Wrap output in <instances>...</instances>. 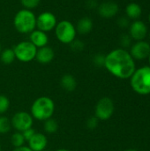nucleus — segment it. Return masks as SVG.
<instances>
[{"mask_svg": "<svg viewBox=\"0 0 150 151\" xmlns=\"http://www.w3.org/2000/svg\"><path fill=\"white\" fill-rule=\"evenodd\" d=\"M104 67L115 77L129 79L133 74L135 68L134 59L124 49H116L105 56Z\"/></svg>", "mask_w": 150, "mask_h": 151, "instance_id": "f257e3e1", "label": "nucleus"}, {"mask_svg": "<svg viewBox=\"0 0 150 151\" xmlns=\"http://www.w3.org/2000/svg\"><path fill=\"white\" fill-rule=\"evenodd\" d=\"M55 112V103L49 96H40L36 98L30 109V114L34 119L45 121L52 118Z\"/></svg>", "mask_w": 150, "mask_h": 151, "instance_id": "f03ea898", "label": "nucleus"}, {"mask_svg": "<svg viewBox=\"0 0 150 151\" xmlns=\"http://www.w3.org/2000/svg\"><path fill=\"white\" fill-rule=\"evenodd\" d=\"M131 87L139 95L150 94V65L136 69L131 76Z\"/></svg>", "mask_w": 150, "mask_h": 151, "instance_id": "7ed1b4c3", "label": "nucleus"}, {"mask_svg": "<svg viewBox=\"0 0 150 151\" xmlns=\"http://www.w3.org/2000/svg\"><path fill=\"white\" fill-rule=\"evenodd\" d=\"M13 25L21 34H30L36 27V16L31 10L21 9L14 16Z\"/></svg>", "mask_w": 150, "mask_h": 151, "instance_id": "20e7f679", "label": "nucleus"}, {"mask_svg": "<svg viewBox=\"0 0 150 151\" xmlns=\"http://www.w3.org/2000/svg\"><path fill=\"white\" fill-rule=\"evenodd\" d=\"M55 34L57 40L65 44H70L76 37V27L69 20H61L57 22L55 27Z\"/></svg>", "mask_w": 150, "mask_h": 151, "instance_id": "39448f33", "label": "nucleus"}, {"mask_svg": "<svg viewBox=\"0 0 150 151\" xmlns=\"http://www.w3.org/2000/svg\"><path fill=\"white\" fill-rule=\"evenodd\" d=\"M13 51L16 59L22 63H28L35 59L37 48L30 41H23L14 46Z\"/></svg>", "mask_w": 150, "mask_h": 151, "instance_id": "423d86ee", "label": "nucleus"}, {"mask_svg": "<svg viewBox=\"0 0 150 151\" xmlns=\"http://www.w3.org/2000/svg\"><path fill=\"white\" fill-rule=\"evenodd\" d=\"M115 111V106L113 101L110 97L101 98L95 108V116L99 120H108L110 119Z\"/></svg>", "mask_w": 150, "mask_h": 151, "instance_id": "0eeeda50", "label": "nucleus"}, {"mask_svg": "<svg viewBox=\"0 0 150 151\" xmlns=\"http://www.w3.org/2000/svg\"><path fill=\"white\" fill-rule=\"evenodd\" d=\"M11 127L16 130V132H24L31 127H33L34 119L32 115L27 111H18L16 112L11 119Z\"/></svg>", "mask_w": 150, "mask_h": 151, "instance_id": "6e6552de", "label": "nucleus"}, {"mask_svg": "<svg viewBox=\"0 0 150 151\" xmlns=\"http://www.w3.org/2000/svg\"><path fill=\"white\" fill-rule=\"evenodd\" d=\"M57 24V17L50 12H43L36 17V27L45 33L55 29Z\"/></svg>", "mask_w": 150, "mask_h": 151, "instance_id": "1a4fd4ad", "label": "nucleus"}, {"mask_svg": "<svg viewBox=\"0 0 150 151\" xmlns=\"http://www.w3.org/2000/svg\"><path fill=\"white\" fill-rule=\"evenodd\" d=\"M133 59L143 60L149 58L150 53V44L144 41H138L131 46L129 52Z\"/></svg>", "mask_w": 150, "mask_h": 151, "instance_id": "9d476101", "label": "nucleus"}, {"mask_svg": "<svg viewBox=\"0 0 150 151\" xmlns=\"http://www.w3.org/2000/svg\"><path fill=\"white\" fill-rule=\"evenodd\" d=\"M148 28L146 24L141 20H134L130 24L129 27V35L133 40L143 41V39L147 36Z\"/></svg>", "mask_w": 150, "mask_h": 151, "instance_id": "9b49d317", "label": "nucleus"}, {"mask_svg": "<svg viewBox=\"0 0 150 151\" xmlns=\"http://www.w3.org/2000/svg\"><path fill=\"white\" fill-rule=\"evenodd\" d=\"M118 5L113 1H106L100 4L97 7L98 13L104 19H111L117 15L118 12Z\"/></svg>", "mask_w": 150, "mask_h": 151, "instance_id": "f8f14e48", "label": "nucleus"}, {"mask_svg": "<svg viewBox=\"0 0 150 151\" xmlns=\"http://www.w3.org/2000/svg\"><path fill=\"white\" fill-rule=\"evenodd\" d=\"M28 148L33 151H42L48 145L47 137L42 133H35L34 135L27 142Z\"/></svg>", "mask_w": 150, "mask_h": 151, "instance_id": "ddd939ff", "label": "nucleus"}, {"mask_svg": "<svg viewBox=\"0 0 150 151\" xmlns=\"http://www.w3.org/2000/svg\"><path fill=\"white\" fill-rule=\"evenodd\" d=\"M55 58V52L52 48L49 46H44L37 49L35 59L38 63L42 65H47L50 63Z\"/></svg>", "mask_w": 150, "mask_h": 151, "instance_id": "4468645a", "label": "nucleus"}, {"mask_svg": "<svg viewBox=\"0 0 150 151\" xmlns=\"http://www.w3.org/2000/svg\"><path fill=\"white\" fill-rule=\"evenodd\" d=\"M29 39L30 42L37 48H42L44 46H47L49 42V36L48 35L39 29H34L32 31L29 35Z\"/></svg>", "mask_w": 150, "mask_h": 151, "instance_id": "2eb2a0df", "label": "nucleus"}, {"mask_svg": "<svg viewBox=\"0 0 150 151\" xmlns=\"http://www.w3.org/2000/svg\"><path fill=\"white\" fill-rule=\"evenodd\" d=\"M93 26H94V23H93L92 19L85 16V17H82L78 21L77 26L75 27H76L77 33L80 35H88L92 31Z\"/></svg>", "mask_w": 150, "mask_h": 151, "instance_id": "dca6fc26", "label": "nucleus"}, {"mask_svg": "<svg viewBox=\"0 0 150 151\" xmlns=\"http://www.w3.org/2000/svg\"><path fill=\"white\" fill-rule=\"evenodd\" d=\"M60 85L64 90H65L67 92H72L76 89L78 83L73 75H72L70 73H66L61 77Z\"/></svg>", "mask_w": 150, "mask_h": 151, "instance_id": "f3484780", "label": "nucleus"}, {"mask_svg": "<svg viewBox=\"0 0 150 151\" xmlns=\"http://www.w3.org/2000/svg\"><path fill=\"white\" fill-rule=\"evenodd\" d=\"M126 12L128 19H137L141 17L142 13V10L140 4L137 3H130L126 7Z\"/></svg>", "mask_w": 150, "mask_h": 151, "instance_id": "a211bd4d", "label": "nucleus"}, {"mask_svg": "<svg viewBox=\"0 0 150 151\" xmlns=\"http://www.w3.org/2000/svg\"><path fill=\"white\" fill-rule=\"evenodd\" d=\"M16 59L13 49H5L0 53V60L4 65H11Z\"/></svg>", "mask_w": 150, "mask_h": 151, "instance_id": "6ab92c4d", "label": "nucleus"}, {"mask_svg": "<svg viewBox=\"0 0 150 151\" xmlns=\"http://www.w3.org/2000/svg\"><path fill=\"white\" fill-rule=\"evenodd\" d=\"M43 122H44L43 128H44L45 133H47L49 134H52L57 133V131L58 130V123L53 118H50Z\"/></svg>", "mask_w": 150, "mask_h": 151, "instance_id": "aec40b11", "label": "nucleus"}, {"mask_svg": "<svg viewBox=\"0 0 150 151\" xmlns=\"http://www.w3.org/2000/svg\"><path fill=\"white\" fill-rule=\"evenodd\" d=\"M25 139L20 132H15L11 137V143L14 148H19L25 145Z\"/></svg>", "mask_w": 150, "mask_h": 151, "instance_id": "412c9836", "label": "nucleus"}, {"mask_svg": "<svg viewBox=\"0 0 150 151\" xmlns=\"http://www.w3.org/2000/svg\"><path fill=\"white\" fill-rule=\"evenodd\" d=\"M11 119L7 117L1 115L0 116V134H5L11 131Z\"/></svg>", "mask_w": 150, "mask_h": 151, "instance_id": "4be33fe9", "label": "nucleus"}, {"mask_svg": "<svg viewBox=\"0 0 150 151\" xmlns=\"http://www.w3.org/2000/svg\"><path fill=\"white\" fill-rule=\"evenodd\" d=\"M10 108V100L4 95H0V116L4 114Z\"/></svg>", "mask_w": 150, "mask_h": 151, "instance_id": "5701e85b", "label": "nucleus"}, {"mask_svg": "<svg viewBox=\"0 0 150 151\" xmlns=\"http://www.w3.org/2000/svg\"><path fill=\"white\" fill-rule=\"evenodd\" d=\"M120 45L122 46V48L124 50L127 49V48H130L133 44H132V37L130 36L129 34H122V35L120 36Z\"/></svg>", "mask_w": 150, "mask_h": 151, "instance_id": "b1692460", "label": "nucleus"}, {"mask_svg": "<svg viewBox=\"0 0 150 151\" xmlns=\"http://www.w3.org/2000/svg\"><path fill=\"white\" fill-rule=\"evenodd\" d=\"M41 0H20L21 4L24 6V9H27V10H32L36 8L39 4H40Z\"/></svg>", "mask_w": 150, "mask_h": 151, "instance_id": "393cba45", "label": "nucleus"}, {"mask_svg": "<svg viewBox=\"0 0 150 151\" xmlns=\"http://www.w3.org/2000/svg\"><path fill=\"white\" fill-rule=\"evenodd\" d=\"M70 46H71V49L74 51H82L85 48V43L80 41V40H77V39H74L71 43H70Z\"/></svg>", "mask_w": 150, "mask_h": 151, "instance_id": "a878e982", "label": "nucleus"}, {"mask_svg": "<svg viewBox=\"0 0 150 151\" xmlns=\"http://www.w3.org/2000/svg\"><path fill=\"white\" fill-rule=\"evenodd\" d=\"M105 56L104 54L102 53H97L94 56L93 58V63L95 64V65L98 66V67H102L104 66V63H105Z\"/></svg>", "mask_w": 150, "mask_h": 151, "instance_id": "bb28decb", "label": "nucleus"}, {"mask_svg": "<svg viewBox=\"0 0 150 151\" xmlns=\"http://www.w3.org/2000/svg\"><path fill=\"white\" fill-rule=\"evenodd\" d=\"M99 119L95 117V116H93L91 118H89L87 121V127L90 130H94L97 127H98V124H99Z\"/></svg>", "mask_w": 150, "mask_h": 151, "instance_id": "cd10ccee", "label": "nucleus"}, {"mask_svg": "<svg viewBox=\"0 0 150 151\" xmlns=\"http://www.w3.org/2000/svg\"><path fill=\"white\" fill-rule=\"evenodd\" d=\"M118 25L121 27V28H126L130 27V19H128L127 17H120L118 18V21H117Z\"/></svg>", "mask_w": 150, "mask_h": 151, "instance_id": "c85d7f7f", "label": "nucleus"}, {"mask_svg": "<svg viewBox=\"0 0 150 151\" xmlns=\"http://www.w3.org/2000/svg\"><path fill=\"white\" fill-rule=\"evenodd\" d=\"M35 133H36V132H35V130H34L33 127H31V128H29V129H27V130H25L24 132H22V134H23V136H24V139H25L26 142H27L34 135Z\"/></svg>", "mask_w": 150, "mask_h": 151, "instance_id": "c756f323", "label": "nucleus"}, {"mask_svg": "<svg viewBox=\"0 0 150 151\" xmlns=\"http://www.w3.org/2000/svg\"><path fill=\"white\" fill-rule=\"evenodd\" d=\"M98 3L96 0H87L86 1V6L88 9H95L98 7Z\"/></svg>", "mask_w": 150, "mask_h": 151, "instance_id": "7c9ffc66", "label": "nucleus"}, {"mask_svg": "<svg viewBox=\"0 0 150 151\" xmlns=\"http://www.w3.org/2000/svg\"><path fill=\"white\" fill-rule=\"evenodd\" d=\"M12 151H33L32 150H30L28 148V146H22V147H19V148H14Z\"/></svg>", "mask_w": 150, "mask_h": 151, "instance_id": "2f4dec72", "label": "nucleus"}, {"mask_svg": "<svg viewBox=\"0 0 150 151\" xmlns=\"http://www.w3.org/2000/svg\"><path fill=\"white\" fill-rule=\"evenodd\" d=\"M56 151H71V150H66V149H58V150H57Z\"/></svg>", "mask_w": 150, "mask_h": 151, "instance_id": "473e14b6", "label": "nucleus"}, {"mask_svg": "<svg viewBox=\"0 0 150 151\" xmlns=\"http://www.w3.org/2000/svg\"><path fill=\"white\" fill-rule=\"evenodd\" d=\"M125 151H137L136 150H134V149H128V150H126Z\"/></svg>", "mask_w": 150, "mask_h": 151, "instance_id": "72a5a7b5", "label": "nucleus"}, {"mask_svg": "<svg viewBox=\"0 0 150 151\" xmlns=\"http://www.w3.org/2000/svg\"><path fill=\"white\" fill-rule=\"evenodd\" d=\"M149 58V65H150V53H149V58Z\"/></svg>", "mask_w": 150, "mask_h": 151, "instance_id": "f704fd0d", "label": "nucleus"}, {"mask_svg": "<svg viewBox=\"0 0 150 151\" xmlns=\"http://www.w3.org/2000/svg\"><path fill=\"white\" fill-rule=\"evenodd\" d=\"M1 49H2V48H1V45H0V53H1V51H2V50H1Z\"/></svg>", "mask_w": 150, "mask_h": 151, "instance_id": "c9c22d12", "label": "nucleus"}, {"mask_svg": "<svg viewBox=\"0 0 150 151\" xmlns=\"http://www.w3.org/2000/svg\"><path fill=\"white\" fill-rule=\"evenodd\" d=\"M2 150V147H1V145H0V151Z\"/></svg>", "mask_w": 150, "mask_h": 151, "instance_id": "e433bc0d", "label": "nucleus"}, {"mask_svg": "<svg viewBox=\"0 0 150 151\" xmlns=\"http://www.w3.org/2000/svg\"><path fill=\"white\" fill-rule=\"evenodd\" d=\"M149 22H150V13H149Z\"/></svg>", "mask_w": 150, "mask_h": 151, "instance_id": "4c0bfd02", "label": "nucleus"}, {"mask_svg": "<svg viewBox=\"0 0 150 151\" xmlns=\"http://www.w3.org/2000/svg\"><path fill=\"white\" fill-rule=\"evenodd\" d=\"M42 151H49V150H42Z\"/></svg>", "mask_w": 150, "mask_h": 151, "instance_id": "58836bf2", "label": "nucleus"}, {"mask_svg": "<svg viewBox=\"0 0 150 151\" xmlns=\"http://www.w3.org/2000/svg\"><path fill=\"white\" fill-rule=\"evenodd\" d=\"M149 39H150V35H149Z\"/></svg>", "mask_w": 150, "mask_h": 151, "instance_id": "ea45409f", "label": "nucleus"}]
</instances>
